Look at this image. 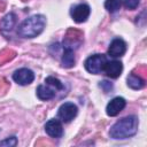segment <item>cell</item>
I'll return each mask as SVG.
<instances>
[{"label": "cell", "mask_w": 147, "mask_h": 147, "mask_svg": "<svg viewBox=\"0 0 147 147\" xmlns=\"http://www.w3.org/2000/svg\"><path fill=\"white\" fill-rule=\"evenodd\" d=\"M90 13H91L90 7L85 3H80L71 9V17L76 23H83L88 18Z\"/></svg>", "instance_id": "cell-6"}, {"label": "cell", "mask_w": 147, "mask_h": 147, "mask_svg": "<svg viewBox=\"0 0 147 147\" xmlns=\"http://www.w3.org/2000/svg\"><path fill=\"white\" fill-rule=\"evenodd\" d=\"M45 131L52 138H60L63 134V127L59 119H49L45 124Z\"/></svg>", "instance_id": "cell-10"}, {"label": "cell", "mask_w": 147, "mask_h": 147, "mask_svg": "<svg viewBox=\"0 0 147 147\" xmlns=\"http://www.w3.org/2000/svg\"><path fill=\"white\" fill-rule=\"evenodd\" d=\"M99 86L106 92V93H108L111 88H113V85L110 84V83H108L107 80H103V82H100V84H99Z\"/></svg>", "instance_id": "cell-19"}, {"label": "cell", "mask_w": 147, "mask_h": 147, "mask_svg": "<svg viewBox=\"0 0 147 147\" xmlns=\"http://www.w3.org/2000/svg\"><path fill=\"white\" fill-rule=\"evenodd\" d=\"M56 90H53L48 86H45V85H39L38 88H37V95L40 100H44V101H47V100H51L55 96V92Z\"/></svg>", "instance_id": "cell-11"}, {"label": "cell", "mask_w": 147, "mask_h": 147, "mask_svg": "<svg viewBox=\"0 0 147 147\" xmlns=\"http://www.w3.org/2000/svg\"><path fill=\"white\" fill-rule=\"evenodd\" d=\"M122 6V0H106L105 1V7L109 13H115Z\"/></svg>", "instance_id": "cell-15"}, {"label": "cell", "mask_w": 147, "mask_h": 147, "mask_svg": "<svg viewBox=\"0 0 147 147\" xmlns=\"http://www.w3.org/2000/svg\"><path fill=\"white\" fill-rule=\"evenodd\" d=\"M106 62H107L106 55H103V54H94V55H91V56H88L86 59L85 69L90 74L99 75V74H101L103 71Z\"/></svg>", "instance_id": "cell-3"}, {"label": "cell", "mask_w": 147, "mask_h": 147, "mask_svg": "<svg viewBox=\"0 0 147 147\" xmlns=\"http://www.w3.org/2000/svg\"><path fill=\"white\" fill-rule=\"evenodd\" d=\"M103 71L107 74L108 77L110 78H117L121 76L123 71V64L122 62L114 60V61H107L103 68Z\"/></svg>", "instance_id": "cell-9"}, {"label": "cell", "mask_w": 147, "mask_h": 147, "mask_svg": "<svg viewBox=\"0 0 147 147\" xmlns=\"http://www.w3.org/2000/svg\"><path fill=\"white\" fill-rule=\"evenodd\" d=\"M13 79L18 85H29L34 79V74L28 68H21L13 74Z\"/></svg>", "instance_id": "cell-5"}, {"label": "cell", "mask_w": 147, "mask_h": 147, "mask_svg": "<svg viewBox=\"0 0 147 147\" xmlns=\"http://www.w3.org/2000/svg\"><path fill=\"white\" fill-rule=\"evenodd\" d=\"M125 105H126V101H125L124 98H122V96H116V98H114L113 100H110V102L107 105V107H106V113H107L108 116H111V117H113V116H116V115H118V114L124 109Z\"/></svg>", "instance_id": "cell-7"}, {"label": "cell", "mask_w": 147, "mask_h": 147, "mask_svg": "<svg viewBox=\"0 0 147 147\" xmlns=\"http://www.w3.org/2000/svg\"><path fill=\"white\" fill-rule=\"evenodd\" d=\"M127 86L132 90H140L145 86V80L137 74L131 72L127 76Z\"/></svg>", "instance_id": "cell-13"}, {"label": "cell", "mask_w": 147, "mask_h": 147, "mask_svg": "<svg viewBox=\"0 0 147 147\" xmlns=\"http://www.w3.org/2000/svg\"><path fill=\"white\" fill-rule=\"evenodd\" d=\"M15 23H16V16H15V14L10 13V14L6 15V16L2 18V21H1V23H0V29H1V31H2L3 33H5L6 31H11V29H13L14 25H15Z\"/></svg>", "instance_id": "cell-14"}, {"label": "cell", "mask_w": 147, "mask_h": 147, "mask_svg": "<svg viewBox=\"0 0 147 147\" xmlns=\"http://www.w3.org/2000/svg\"><path fill=\"white\" fill-rule=\"evenodd\" d=\"M61 63H62V67H64V68H71L75 65V54H74L72 49L63 47Z\"/></svg>", "instance_id": "cell-12"}, {"label": "cell", "mask_w": 147, "mask_h": 147, "mask_svg": "<svg viewBox=\"0 0 147 147\" xmlns=\"http://www.w3.org/2000/svg\"><path fill=\"white\" fill-rule=\"evenodd\" d=\"M17 144V139L15 137H10L5 139L3 141H0V146H16Z\"/></svg>", "instance_id": "cell-18"}, {"label": "cell", "mask_w": 147, "mask_h": 147, "mask_svg": "<svg viewBox=\"0 0 147 147\" xmlns=\"http://www.w3.org/2000/svg\"><path fill=\"white\" fill-rule=\"evenodd\" d=\"M125 51H126L125 41L121 38H115V39H113V41L109 45L108 54L113 57H121L124 55Z\"/></svg>", "instance_id": "cell-8"}, {"label": "cell", "mask_w": 147, "mask_h": 147, "mask_svg": "<svg viewBox=\"0 0 147 147\" xmlns=\"http://www.w3.org/2000/svg\"><path fill=\"white\" fill-rule=\"evenodd\" d=\"M45 83L51 85V86H53L55 90H62L63 88V84L57 78H55V77H47L45 79Z\"/></svg>", "instance_id": "cell-16"}, {"label": "cell", "mask_w": 147, "mask_h": 147, "mask_svg": "<svg viewBox=\"0 0 147 147\" xmlns=\"http://www.w3.org/2000/svg\"><path fill=\"white\" fill-rule=\"evenodd\" d=\"M46 18L44 15H32L25 18L17 28V34L23 38H34L40 34L45 28Z\"/></svg>", "instance_id": "cell-2"}, {"label": "cell", "mask_w": 147, "mask_h": 147, "mask_svg": "<svg viewBox=\"0 0 147 147\" xmlns=\"http://www.w3.org/2000/svg\"><path fill=\"white\" fill-rule=\"evenodd\" d=\"M138 118L136 116H126L117 121L109 131V136L113 139H126L134 136L138 131Z\"/></svg>", "instance_id": "cell-1"}, {"label": "cell", "mask_w": 147, "mask_h": 147, "mask_svg": "<svg viewBox=\"0 0 147 147\" xmlns=\"http://www.w3.org/2000/svg\"><path fill=\"white\" fill-rule=\"evenodd\" d=\"M78 113L77 106L74 102H64L60 106L59 111H57V117L62 121V122H70L71 119H74L76 117Z\"/></svg>", "instance_id": "cell-4"}, {"label": "cell", "mask_w": 147, "mask_h": 147, "mask_svg": "<svg viewBox=\"0 0 147 147\" xmlns=\"http://www.w3.org/2000/svg\"><path fill=\"white\" fill-rule=\"evenodd\" d=\"M122 1H123L124 7L126 9H130V10L136 9L139 6V2H140V0H122Z\"/></svg>", "instance_id": "cell-17"}]
</instances>
